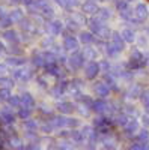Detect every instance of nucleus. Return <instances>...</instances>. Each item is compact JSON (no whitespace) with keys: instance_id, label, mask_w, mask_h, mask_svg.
I'll return each mask as SVG.
<instances>
[{"instance_id":"obj_25","label":"nucleus","mask_w":149,"mask_h":150,"mask_svg":"<svg viewBox=\"0 0 149 150\" xmlns=\"http://www.w3.org/2000/svg\"><path fill=\"white\" fill-rule=\"evenodd\" d=\"M18 116H20L21 119H27V117L30 116V108H29V107H24L23 110L18 111Z\"/></svg>"},{"instance_id":"obj_19","label":"nucleus","mask_w":149,"mask_h":150,"mask_svg":"<svg viewBox=\"0 0 149 150\" xmlns=\"http://www.w3.org/2000/svg\"><path fill=\"white\" fill-rule=\"evenodd\" d=\"M131 149L133 150H135V149H139V150H149V144H148V141H140L139 140V143L133 144Z\"/></svg>"},{"instance_id":"obj_22","label":"nucleus","mask_w":149,"mask_h":150,"mask_svg":"<svg viewBox=\"0 0 149 150\" xmlns=\"http://www.w3.org/2000/svg\"><path fill=\"white\" fill-rule=\"evenodd\" d=\"M11 18L14 20V21H21V20H23V14H21V11H20V9H15V11H12V14H11Z\"/></svg>"},{"instance_id":"obj_7","label":"nucleus","mask_w":149,"mask_h":150,"mask_svg":"<svg viewBox=\"0 0 149 150\" xmlns=\"http://www.w3.org/2000/svg\"><path fill=\"white\" fill-rule=\"evenodd\" d=\"M135 17H137L139 21H145L148 18V8L143 3L137 5V8H135Z\"/></svg>"},{"instance_id":"obj_17","label":"nucleus","mask_w":149,"mask_h":150,"mask_svg":"<svg viewBox=\"0 0 149 150\" xmlns=\"http://www.w3.org/2000/svg\"><path fill=\"white\" fill-rule=\"evenodd\" d=\"M80 41H81L83 44H91V42L93 41V36H92V33H89V32H83V33L80 35Z\"/></svg>"},{"instance_id":"obj_33","label":"nucleus","mask_w":149,"mask_h":150,"mask_svg":"<svg viewBox=\"0 0 149 150\" xmlns=\"http://www.w3.org/2000/svg\"><path fill=\"white\" fill-rule=\"evenodd\" d=\"M44 56H45V62H47V65L54 63V56H53L51 53H44Z\"/></svg>"},{"instance_id":"obj_42","label":"nucleus","mask_w":149,"mask_h":150,"mask_svg":"<svg viewBox=\"0 0 149 150\" xmlns=\"http://www.w3.org/2000/svg\"><path fill=\"white\" fill-rule=\"evenodd\" d=\"M3 72H5V66L0 65V74H3Z\"/></svg>"},{"instance_id":"obj_43","label":"nucleus","mask_w":149,"mask_h":150,"mask_svg":"<svg viewBox=\"0 0 149 150\" xmlns=\"http://www.w3.org/2000/svg\"><path fill=\"white\" fill-rule=\"evenodd\" d=\"M143 120H145V125H149V119H148V117H145Z\"/></svg>"},{"instance_id":"obj_45","label":"nucleus","mask_w":149,"mask_h":150,"mask_svg":"<svg viewBox=\"0 0 149 150\" xmlns=\"http://www.w3.org/2000/svg\"><path fill=\"white\" fill-rule=\"evenodd\" d=\"M2 50H5V47H3V44L0 42V51H2Z\"/></svg>"},{"instance_id":"obj_41","label":"nucleus","mask_w":149,"mask_h":150,"mask_svg":"<svg viewBox=\"0 0 149 150\" xmlns=\"http://www.w3.org/2000/svg\"><path fill=\"white\" fill-rule=\"evenodd\" d=\"M23 2L26 3L27 6H29V5H33V0H23Z\"/></svg>"},{"instance_id":"obj_5","label":"nucleus","mask_w":149,"mask_h":150,"mask_svg":"<svg viewBox=\"0 0 149 150\" xmlns=\"http://www.w3.org/2000/svg\"><path fill=\"white\" fill-rule=\"evenodd\" d=\"M63 47H65V50H68V51H74V50H77V48H78V42H77L76 38L66 36V38H65V41H63Z\"/></svg>"},{"instance_id":"obj_1","label":"nucleus","mask_w":149,"mask_h":150,"mask_svg":"<svg viewBox=\"0 0 149 150\" xmlns=\"http://www.w3.org/2000/svg\"><path fill=\"white\" fill-rule=\"evenodd\" d=\"M51 125H54V126H69V128H72V126H77V120H76V119L56 117L54 122H53Z\"/></svg>"},{"instance_id":"obj_27","label":"nucleus","mask_w":149,"mask_h":150,"mask_svg":"<svg viewBox=\"0 0 149 150\" xmlns=\"http://www.w3.org/2000/svg\"><path fill=\"white\" fill-rule=\"evenodd\" d=\"M9 104H11L12 107H18V105L21 104V99H20L18 96H9Z\"/></svg>"},{"instance_id":"obj_21","label":"nucleus","mask_w":149,"mask_h":150,"mask_svg":"<svg viewBox=\"0 0 149 150\" xmlns=\"http://www.w3.org/2000/svg\"><path fill=\"white\" fill-rule=\"evenodd\" d=\"M110 18V11L108 9H101V11H98V20H107Z\"/></svg>"},{"instance_id":"obj_36","label":"nucleus","mask_w":149,"mask_h":150,"mask_svg":"<svg viewBox=\"0 0 149 150\" xmlns=\"http://www.w3.org/2000/svg\"><path fill=\"white\" fill-rule=\"evenodd\" d=\"M72 138L76 140V141H78V143H80V141L83 140V135H81L80 132H74V134H72Z\"/></svg>"},{"instance_id":"obj_46","label":"nucleus","mask_w":149,"mask_h":150,"mask_svg":"<svg viewBox=\"0 0 149 150\" xmlns=\"http://www.w3.org/2000/svg\"><path fill=\"white\" fill-rule=\"evenodd\" d=\"M128 2H131V0H128Z\"/></svg>"},{"instance_id":"obj_26","label":"nucleus","mask_w":149,"mask_h":150,"mask_svg":"<svg viewBox=\"0 0 149 150\" xmlns=\"http://www.w3.org/2000/svg\"><path fill=\"white\" fill-rule=\"evenodd\" d=\"M47 71L51 74V75H59V69H57V66L54 65V63H50V65H47Z\"/></svg>"},{"instance_id":"obj_10","label":"nucleus","mask_w":149,"mask_h":150,"mask_svg":"<svg viewBox=\"0 0 149 150\" xmlns=\"http://www.w3.org/2000/svg\"><path fill=\"white\" fill-rule=\"evenodd\" d=\"M0 122L2 123H12L14 122V116H12V112L9 110H3L2 112H0Z\"/></svg>"},{"instance_id":"obj_8","label":"nucleus","mask_w":149,"mask_h":150,"mask_svg":"<svg viewBox=\"0 0 149 150\" xmlns=\"http://www.w3.org/2000/svg\"><path fill=\"white\" fill-rule=\"evenodd\" d=\"M92 108H93V111L95 112H98V114H104V112L107 111V108H108V105L104 102V101H95V102H92Z\"/></svg>"},{"instance_id":"obj_30","label":"nucleus","mask_w":149,"mask_h":150,"mask_svg":"<svg viewBox=\"0 0 149 150\" xmlns=\"http://www.w3.org/2000/svg\"><path fill=\"white\" fill-rule=\"evenodd\" d=\"M24 128L30 129V131H35V129H36V123L32 122V120H26V122H24Z\"/></svg>"},{"instance_id":"obj_2","label":"nucleus","mask_w":149,"mask_h":150,"mask_svg":"<svg viewBox=\"0 0 149 150\" xmlns=\"http://www.w3.org/2000/svg\"><path fill=\"white\" fill-rule=\"evenodd\" d=\"M98 72H99V65H96L95 62H89L88 66H86V77L92 80L98 75Z\"/></svg>"},{"instance_id":"obj_18","label":"nucleus","mask_w":149,"mask_h":150,"mask_svg":"<svg viewBox=\"0 0 149 150\" xmlns=\"http://www.w3.org/2000/svg\"><path fill=\"white\" fill-rule=\"evenodd\" d=\"M122 38H123V41H127V42H133L134 41V32L125 29L122 32Z\"/></svg>"},{"instance_id":"obj_32","label":"nucleus","mask_w":149,"mask_h":150,"mask_svg":"<svg viewBox=\"0 0 149 150\" xmlns=\"http://www.w3.org/2000/svg\"><path fill=\"white\" fill-rule=\"evenodd\" d=\"M8 63L9 65H23L24 60L23 59H14V57H12V59H8Z\"/></svg>"},{"instance_id":"obj_9","label":"nucleus","mask_w":149,"mask_h":150,"mask_svg":"<svg viewBox=\"0 0 149 150\" xmlns=\"http://www.w3.org/2000/svg\"><path fill=\"white\" fill-rule=\"evenodd\" d=\"M47 29H48V32L51 35H59L62 32V23L60 21H51L47 26Z\"/></svg>"},{"instance_id":"obj_44","label":"nucleus","mask_w":149,"mask_h":150,"mask_svg":"<svg viewBox=\"0 0 149 150\" xmlns=\"http://www.w3.org/2000/svg\"><path fill=\"white\" fill-rule=\"evenodd\" d=\"M145 107H146V112H148V114H149V104H146Z\"/></svg>"},{"instance_id":"obj_15","label":"nucleus","mask_w":149,"mask_h":150,"mask_svg":"<svg viewBox=\"0 0 149 150\" xmlns=\"http://www.w3.org/2000/svg\"><path fill=\"white\" fill-rule=\"evenodd\" d=\"M21 104H23L24 107H29V108H32V107L35 105V101H33V98H32L29 93H24V95L21 96Z\"/></svg>"},{"instance_id":"obj_12","label":"nucleus","mask_w":149,"mask_h":150,"mask_svg":"<svg viewBox=\"0 0 149 150\" xmlns=\"http://www.w3.org/2000/svg\"><path fill=\"white\" fill-rule=\"evenodd\" d=\"M57 108H59L60 112H63V114H71V112L74 111V105L69 104V102H60L57 105Z\"/></svg>"},{"instance_id":"obj_11","label":"nucleus","mask_w":149,"mask_h":150,"mask_svg":"<svg viewBox=\"0 0 149 150\" xmlns=\"http://www.w3.org/2000/svg\"><path fill=\"white\" fill-rule=\"evenodd\" d=\"M12 21H14V20H12L8 14H6V12L2 9V8H0V23H2V26H5V27H9L11 26V24H12Z\"/></svg>"},{"instance_id":"obj_31","label":"nucleus","mask_w":149,"mask_h":150,"mask_svg":"<svg viewBox=\"0 0 149 150\" xmlns=\"http://www.w3.org/2000/svg\"><path fill=\"white\" fill-rule=\"evenodd\" d=\"M118 9H119L120 12L127 11V9H128V3L125 2V0H120V2H118Z\"/></svg>"},{"instance_id":"obj_24","label":"nucleus","mask_w":149,"mask_h":150,"mask_svg":"<svg viewBox=\"0 0 149 150\" xmlns=\"http://www.w3.org/2000/svg\"><path fill=\"white\" fill-rule=\"evenodd\" d=\"M41 14H42L45 18H50V17L53 15V11H51V8H50L48 5H45V6L41 9Z\"/></svg>"},{"instance_id":"obj_14","label":"nucleus","mask_w":149,"mask_h":150,"mask_svg":"<svg viewBox=\"0 0 149 150\" xmlns=\"http://www.w3.org/2000/svg\"><path fill=\"white\" fill-rule=\"evenodd\" d=\"M83 12H86V14H95V12H98V6L92 2H86L83 5Z\"/></svg>"},{"instance_id":"obj_39","label":"nucleus","mask_w":149,"mask_h":150,"mask_svg":"<svg viewBox=\"0 0 149 150\" xmlns=\"http://www.w3.org/2000/svg\"><path fill=\"white\" fill-rule=\"evenodd\" d=\"M56 3L60 5L62 8H65V6H68V0H56Z\"/></svg>"},{"instance_id":"obj_35","label":"nucleus","mask_w":149,"mask_h":150,"mask_svg":"<svg viewBox=\"0 0 149 150\" xmlns=\"http://www.w3.org/2000/svg\"><path fill=\"white\" fill-rule=\"evenodd\" d=\"M142 102L146 105V104H149V90H146V92H143V95H142Z\"/></svg>"},{"instance_id":"obj_34","label":"nucleus","mask_w":149,"mask_h":150,"mask_svg":"<svg viewBox=\"0 0 149 150\" xmlns=\"http://www.w3.org/2000/svg\"><path fill=\"white\" fill-rule=\"evenodd\" d=\"M0 84H2L3 87H8V89H9V87L12 86V81L9 78H0Z\"/></svg>"},{"instance_id":"obj_29","label":"nucleus","mask_w":149,"mask_h":150,"mask_svg":"<svg viewBox=\"0 0 149 150\" xmlns=\"http://www.w3.org/2000/svg\"><path fill=\"white\" fill-rule=\"evenodd\" d=\"M84 57H88L89 60H92L93 57H95V51H93V50L92 48H86L84 50V54H83Z\"/></svg>"},{"instance_id":"obj_40","label":"nucleus","mask_w":149,"mask_h":150,"mask_svg":"<svg viewBox=\"0 0 149 150\" xmlns=\"http://www.w3.org/2000/svg\"><path fill=\"white\" fill-rule=\"evenodd\" d=\"M68 6H78V0H69Z\"/></svg>"},{"instance_id":"obj_16","label":"nucleus","mask_w":149,"mask_h":150,"mask_svg":"<svg viewBox=\"0 0 149 150\" xmlns=\"http://www.w3.org/2000/svg\"><path fill=\"white\" fill-rule=\"evenodd\" d=\"M33 63L36 66H47V62H45V56L44 54H39V53H36L33 56Z\"/></svg>"},{"instance_id":"obj_37","label":"nucleus","mask_w":149,"mask_h":150,"mask_svg":"<svg viewBox=\"0 0 149 150\" xmlns=\"http://www.w3.org/2000/svg\"><path fill=\"white\" fill-rule=\"evenodd\" d=\"M108 63H107V62H103V63L101 65H99V69H101V72H107L108 71Z\"/></svg>"},{"instance_id":"obj_23","label":"nucleus","mask_w":149,"mask_h":150,"mask_svg":"<svg viewBox=\"0 0 149 150\" xmlns=\"http://www.w3.org/2000/svg\"><path fill=\"white\" fill-rule=\"evenodd\" d=\"M9 89L8 87H2L0 89V101H5V99H9Z\"/></svg>"},{"instance_id":"obj_6","label":"nucleus","mask_w":149,"mask_h":150,"mask_svg":"<svg viewBox=\"0 0 149 150\" xmlns=\"http://www.w3.org/2000/svg\"><path fill=\"white\" fill-rule=\"evenodd\" d=\"M95 93H96L98 96L104 98V96H107V95L110 93V87H108L106 83H98V84L95 86Z\"/></svg>"},{"instance_id":"obj_38","label":"nucleus","mask_w":149,"mask_h":150,"mask_svg":"<svg viewBox=\"0 0 149 150\" xmlns=\"http://www.w3.org/2000/svg\"><path fill=\"white\" fill-rule=\"evenodd\" d=\"M127 122H128V120H127V117H125V116H119V117H118V123L123 125V126L127 125Z\"/></svg>"},{"instance_id":"obj_13","label":"nucleus","mask_w":149,"mask_h":150,"mask_svg":"<svg viewBox=\"0 0 149 150\" xmlns=\"http://www.w3.org/2000/svg\"><path fill=\"white\" fill-rule=\"evenodd\" d=\"M137 128H139L137 120H128L127 125H125V132H127L128 135H131V134H134L135 131H137Z\"/></svg>"},{"instance_id":"obj_4","label":"nucleus","mask_w":149,"mask_h":150,"mask_svg":"<svg viewBox=\"0 0 149 150\" xmlns=\"http://www.w3.org/2000/svg\"><path fill=\"white\" fill-rule=\"evenodd\" d=\"M110 36H111V44H113V47L118 50V53L122 51L123 50V38L119 33H116V32H113Z\"/></svg>"},{"instance_id":"obj_3","label":"nucleus","mask_w":149,"mask_h":150,"mask_svg":"<svg viewBox=\"0 0 149 150\" xmlns=\"http://www.w3.org/2000/svg\"><path fill=\"white\" fill-rule=\"evenodd\" d=\"M83 60H84V56H81L78 53H74L69 59V65H71L72 69H78V68L83 66Z\"/></svg>"},{"instance_id":"obj_20","label":"nucleus","mask_w":149,"mask_h":150,"mask_svg":"<svg viewBox=\"0 0 149 150\" xmlns=\"http://www.w3.org/2000/svg\"><path fill=\"white\" fill-rule=\"evenodd\" d=\"M3 36H5V39L9 41V42H15V41H17V33L12 32V30H6V32L3 33Z\"/></svg>"},{"instance_id":"obj_28","label":"nucleus","mask_w":149,"mask_h":150,"mask_svg":"<svg viewBox=\"0 0 149 150\" xmlns=\"http://www.w3.org/2000/svg\"><path fill=\"white\" fill-rule=\"evenodd\" d=\"M137 138H139L140 141H149V132H148L146 129H145V131H140Z\"/></svg>"}]
</instances>
